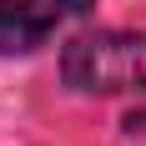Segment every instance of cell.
Returning <instances> with one entry per match:
<instances>
[{"mask_svg":"<svg viewBox=\"0 0 146 146\" xmlns=\"http://www.w3.org/2000/svg\"><path fill=\"white\" fill-rule=\"evenodd\" d=\"M60 76L81 96L146 91V30H91L60 50Z\"/></svg>","mask_w":146,"mask_h":146,"instance_id":"1","label":"cell"},{"mask_svg":"<svg viewBox=\"0 0 146 146\" xmlns=\"http://www.w3.org/2000/svg\"><path fill=\"white\" fill-rule=\"evenodd\" d=\"M96 0H0V56H30L66 20L91 15Z\"/></svg>","mask_w":146,"mask_h":146,"instance_id":"2","label":"cell"},{"mask_svg":"<svg viewBox=\"0 0 146 146\" xmlns=\"http://www.w3.org/2000/svg\"><path fill=\"white\" fill-rule=\"evenodd\" d=\"M121 126H126V131H131V136H146V111H131V116L121 121Z\"/></svg>","mask_w":146,"mask_h":146,"instance_id":"3","label":"cell"}]
</instances>
